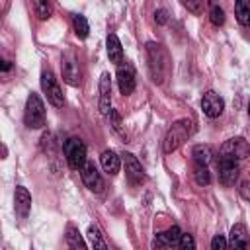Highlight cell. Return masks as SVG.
Returning a JSON list of instances; mask_svg holds the SVG:
<instances>
[{
	"instance_id": "1",
	"label": "cell",
	"mask_w": 250,
	"mask_h": 250,
	"mask_svg": "<svg viewBox=\"0 0 250 250\" xmlns=\"http://www.w3.org/2000/svg\"><path fill=\"white\" fill-rule=\"evenodd\" d=\"M146 59H148V70L154 84H164L172 70V59L164 45L156 41L146 43Z\"/></svg>"
},
{
	"instance_id": "2",
	"label": "cell",
	"mask_w": 250,
	"mask_h": 250,
	"mask_svg": "<svg viewBox=\"0 0 250 250\" xmlns=\"http://www.w3.org/2000/svg\"><path fill=\"white\" fill-rule=\"evenodd\" d=\"M193 133V121L184 117V119H178L172 123V127L166 131L164 135V141H162V152L164 154H170L174 152L178 146L184 145V141H188Z\"/></svg>"
},
{
	"instance_id": "3",
	"label": "cell",
	"mask_w": 250,
	"mask_h": 250,
	"mask_svg": "<svg viewBox=\"0 0 250 250\" xmlns=\"http://www.w3.org/2000/svg\"><path fill=\"white\" fill-rule=\"evenodd\" d=\"M23 123L29 129H41L45 125V105L39 94L31 92L25 102V111H23Z\"/></svg>"
},
{
	"instance_id": "4",
	"label": "cell",
	"mask_w": 250,
	"mask_h": 250,
	"mask_svg": "<svg viewBox=\"0 0 250 250\" xmlns=\"http://www.w3.org/2000/svg\"><path fill=\"white\" fill-rule=\"evenodd\" d=\"M62 152H64V158H66V164L72 168V170H80L86 162V145L72 137L68 141H64L62 145Z\"/></svg>"
},
{
	"instance_id": "5",
	"label": "cell",
	"mask_w": 250,
	"mask_h": 250,
	"mask_svg": "<svg viewBox=\"0 0 250 250\" xmlns=\"http://www.w3.org/2000/svg\"><path fill=\"white\" fill-rule=\"evenodd\" d=\"M41 88H43V94L47 96V100H49L51 105L62 107L64 96H62L61 84H59V80L55 78V74H53L49 68H45V70L41 72Z\"/></svg>"
},
{
	"instance_id": "6",
	"label": "cell",
	"mask_w": 250,
	"mask_h": 250,
	"mask_svg": "<svg viewBox=\"0 0 250 250\" xmlns=\"http://www.w3.org/2000/svg\"><path fill=\"white\" fill-rule=\"evenodd\" d=\"M236 162H238L236 158H230V156L219 152L215 164H217V174H219V182L221 184L230 186V184L236 182V178H238V164Z\"/></svg>"
},
{
	"instance_id": "7",
	"label": "cell",
	"mask_w": 250,
	"mask_h": 250,
	"mask_svg": "<svg viewBox=\"0 0 250 250\" xmlns=\"http://www.w3.org/2000/svg\"><path fill=\"white\" fill-rule=\"evenodd\" d=\"M61 72H62V80H64L68 86H80L82 72H80V64H78V59H76L74 53H64V55H62Z\"/></svg>"
},
{
	"instance_id": "8",
	"label": "cell",
	"mask_w": 250,
	"mask_h": 250,
	"mask_svg": "<svg viewBox=\"0 0 250 250\" xmlns=\"http://www.w3.org/2000/svg\"><path fill=\"white\" fill-rule=\"evenodd\" d=\"M80 178H82L84 186H86L90 191H94V193H104L105 184H104V178H102V174L98 172V168H96L94 162H90V160L84 162V166L80 168Z\"/></svg>"
},
{
	"instance_id": "9",
	"label": "cell",
	"mask_w": 250,
	"mask_h": 250,
	"mask_svg": "<svg viewBox=\"0 0 250 250\" xmlns=\"http://www.w3.org/2000/svg\"><path fill=\"white\" fill-rule=\"evenodd\" d=\"M121 160H123V166H125V176H127V180H129L133 186H141V184L146 180V176H145V170H143L141 162L137 160V156L131 154V152H123V154H121Z\"/></svg>"
},
{
	"instance_id": "10",
	"label": "cell",
	"mask_w": 250,
	"mask_h": 250,
	"mask_svg": "<svg viewBox=\"0 0 250 250\" xmlns=\"http://www.w3.org/2000/svg\"><path fill=\"white\" fill-rule=\"evenodd\" d=\"M221 154H227V156H230V158L242 160V158L250 156V145H248V141L242 139V137H232V139H229V141L223 143Z\"/></svg>"
},
{
	"instance_id": "11",
	"label": "cell",
	"mask_w": 250,
	"mask_h": 250,
	"mask_svg": "<svg viewBox=\"0 0 250 250\" xmlns=\"http://www.w3.org/2000/svg\"><path fill=\"white\" fill-rule=\"evenodd\" d=\"M201 109H203V113H205L207 117L215 119V117H219V115L223 113L225 102H223V98H221L217 92L209 90V92H205L203 98H201Z\"/></svg>"
},
{
	"instance_id": "12",
	"label": "cell",
	"mask_w": 250,
	"mask_h": 250,
	"mask_svg": "<svg viewBox=\"0 0 250 250\" xmlns=\"http://www.w3.org/2000/svg\"><path fill=\"white\" fill-rule=\"evenodd\" d=\"M117 86H119V92L123 96L133 94V90L137 86V80H135V70L129 64H123L121 62L117 66Z\"/></svg>"
},
{
	"instance_id": "13",
	"label": "cell",
	"mask_w": 250,
	"mask_h": 250,
	"mask_svg": "<svg viewBox=\"0 0 250 250\" xmlns=\"http://www.w3.org/2000/svg\"><path fill=\"white\" fill-rule=\"evenodd\" d=\"M100 113L109 115L111 111V76L109 72H104L100 78V102H98Z\"/></svg>"
},
{
	"instance_id": "14",
	"label": "cell",
	"mask_w": 250,
	"mask_h": 250,
	"mask_svg": "<svg viewBox=\"0 0 250 250\" xmlns=\"http://www.w3.org/2000/svg\"><path fill=\"white\" fill-rule=\"evenodd\" d=\"M180 236H182L180 229H178L176 225H172L168 230L158 232V234L154 236L152 246H156V248H168V246H176V244L180 242Z\"/></svg>"
},
{
	"instance_id": "15",
	"label": "cell",
	"mask_w": 250,
	"mask_h": 250,
	"mask_svg": "<svg viewBox=\"0 0 250 250\" xmlns=\"http://www.w3.org/2000/svg\"><path fill=\"white\" fill-rule=\"evenodd\" d=\"M14 205H16V213H18L21 219L27 217V213H29V209H31V195H29V191H27L23 186H18V188H16Z\"/></svg>"
},
{
	"instance_id": "16",
	"label": "cell",
	"mask_w": 250,
	"mask_h": 250,
	"mask_svg": "<svg viewBox=\"0 0 250 250\" xmlns=\"http://www.w3.org/2000/svg\"><path fill=\"white\" fill-rule=\"evenodd\" d=\"M100 162H102V168L104 172H107L109 176H117L119 170H121V158L115 150H104L102 156H100Z\"/></svg>"
},
{
	"instance_id": "17",
	"label": "cell",
	"mask_w": 250,
	"mask_h": 250,
	"mask_svg": "<svg viewBox=\"0 0 250 250\" xmlns=\"http://www.w3.org/2000/svg\"><path fill=\"white\" fill-rule=\"evenodd\" d=\"M105 51H107V57H109V62L113 64H121L123 62V49H121V41L115 33H109L107 39H105Z\"/></svg>"
},
{
	"instance_id": "18",
	"label": "cell",
	"mask_w": 250,
	"mask_h": 250,
	"mask_svg": "<svg viewBox=\"0 0 250 250\" xmlns=\"http://www.w3.org/2000/svg\"><path fill=\"white\" fill-rule=\"evenodd\" d=\"M229 246H234V248H246L248 246V230L242 223L232 225L230 234H229Z\"/></svg>"
},
{
	"instance_id": "19",
	"label": "cell",
	"mask_w": 250,
	"mask_h": 250,
	"mask_svg": "<svg viewBox=\"0 0 250 250\" xmlns=\"http://www.w3.org/2000/svg\"><path fill=\"white\" fill-rule=\"evenodd\" d=\"M236 21L244 27H250V0H234Z\"/></svg>"
},
{
	"instance_id": "20",
	"label": "cell",
	"mask_w": 250,
	"mask_h": 250,
	"mask_svg": "<svg viewBox=\"0 0 250 250\" xmlns=\"http://www.w3.org/2000/svg\"><path fill=\"white\" fill-rule=\"evenodd\" d=\"M191 156H193V162H199V164H209L213 160V148L209 145H195L193 150H191Z\"/></svg>"
},
{
	"instance_id": "21",
	"label": "cell",
	"mask_w": 250,
	"mask_h": 250,
	"mask_svg": "<svg viewBox=\"0 0 250 250\" xmlns=\"http://www.w3.org/2000/svg\"><path fill=\"white\" fill-rule=\"evenodd\" d=\"M193 180L197 186H209L211 184V174H209L207 164H199V162L193 164Z\"/></svg>"
},
{
	"instance_id": "22",
	"label": "cell",
	"mask_w": 250,
	"mask_h": 250,
	"mask_svg": "<svg viewBox=\"0 0 250 250\" xmlns=\"http://www.w3.org/2000/svg\"><path fill=\"white\" fill-rule=\"evenodd\" d=\"M66 244L70 248H86V242L82 240V236L74 225H66Z\"/></svg>"
},
{
	"instance_id": "23",
	"label": "cell",
	"mask_w": 250,
	"mask_h": 250,
	"mask_svg": "<svg viewBox=\"0 0 250 250\" xmlns=\"http://www.w3.org/2000/svg\"><path fill=\"white\" fill-rule=\"evenodd\" d=\"M72 27H74V33L80 37V39H86L88 33H90V25H88V20L82 16V14H76L72 18Z\"/></svg>"
},
{
	"instance_id": "24",
	"label": "cell",
	"mask_w": 250,
	"mask_h": 250,
	"mask_svg": "<svg viewBox=\"0 0 250 250\" xmlns=\"http://www.w3.org/2000/svg\"><path fill=\"white\" fill-rule=\"evenodd\" d=\"M88 238H90V244L94 246V248H107V242L104 240V236H102V230L96 227V225H90L88 227Z\"/></svg>"
},
{
	"instance_id": "25",
	"label": "cell",
	"mask_w": 250,
	"mask_h": 250,
	"mask_svg": "<svg viewBox=\"0 0 250 250\" xmlns=\"http://www.w3.org/2000/svg\"><path fill=\"white\" fill-rule=\"evenodd\" d=\"M33 8H35V14L39 20H49L51 18V0H33Z\"/></svg>"
},
{
	"instance_id": "26",
	"label": "cell",
	"mask_w": 250,
	"mask_h": 250,
	"mask_svg": "<svg viewBox=\"0 0 250 250\" xmlns=\"http://www.w3.org/2000/svg\"><path fill=\"white\" fill-rule=\"evenodd\" d=\"M209 20H211L213 25H223V23H225V12H223V8H221L219 4H215V2H211Z\"/></svg>"
},
{
	"instance_id": "27",
	"label": "cell",
	"mask_w": 250,
	"mask_h": 250,
	"mask_svg": "<svg viewBox=\"0 0 250 250\" xmlns=\"http://www.w3.org/2000/svg\"><path fill=\"white\" fill-rule=\"evenodd\" d=\"M109 119H111V129H113L121 139H127V133H125V129H123V123H121V115H119V111L111 109V111H109Z\"/></svg>"
},
{
	"instance_id": "28",
	"label": "cell",
	"mask_w": 250,
	"mask_h": 250,
	"mask_svg": "<svg viewBox=\"0 0 250 250\" xmlns=\"http://www.w3.org/2000/svg\"><path fill=\"white\" fill-rule=\"evenodd\" d=\"M178 246H180V248H184V250H193V248H195V240H193V236H191V234L182 232Z\"/></svg>"
},
{
	"instance_id": "29",
	"label": "cell",
	"mask_w": 250,
	"mask_h": 250,
	"mask_svg": "<svg viewBox=\"0 0 250 250\" xmlns=\"http://www.w3.org/2000/svg\"><path fill=\"white\" fill-rule=\"evenodd\" d=\"M182 2V6L188 10V12H191V14H201V0H180Z\"/></svg>"
},
{
	"instance_id": "30",
	"label": "cell",
	"mask_w": 250,
	"mask_h": 250,
	"mask_svg": "<svg viewBox=\"0 0 250 250\" xmlns=\"http://www.w3.org/2000/svg\"><path fill=\"white\" fill-rule=\"evenodd\" d=\"M229 246V240L223 236V234H215L213 236V240H211V248L213 250H223V248H227Z\"/></svg>"
},
{
	"instance_id": "31",
	"label": "cell",
	"mask_w": 250,
	"mask_h": 250,
	"mask_svg": "<svg viewBox=\"0 0 250 250\" xmlns=\"http://www.w3.org/2000/svg\"><path fill=\"white\" fill-rule=\"evenodd\" d=\"M154 20H156V23L164 25V23L168 21V12H166V10H162V8H160V10H156V12H154Z\"/></svg>"
},
{
	"instance_id": "32",
	"label": "cell",
	"mask_w": 250,
	"mask_h": 250,
	"mask_svg": "<svg viewBox=\"0 0 250 250\" xmlns=\"http://www.w3.org/2000/svg\"><path fill=\"white\" fill-rule=\"evenodd\" d=\"M10 66H12L10 61H4V62H2V70H10Z\"/></svg>"
},
{
	"instance_id": "33",
	"label": "cell",
	"mask_w": 250,
	"mask_h": 250,
	"mask_svg": "<svg viewBox=\"0 0 250 250\" xmlns=\"http://www.w3.org/2000/svg\"><path fill=\"white\" fill-rule=\"evenodd\" d=\"M248 115H250V104H248Z\"/></svg>"
}]
</instances>
